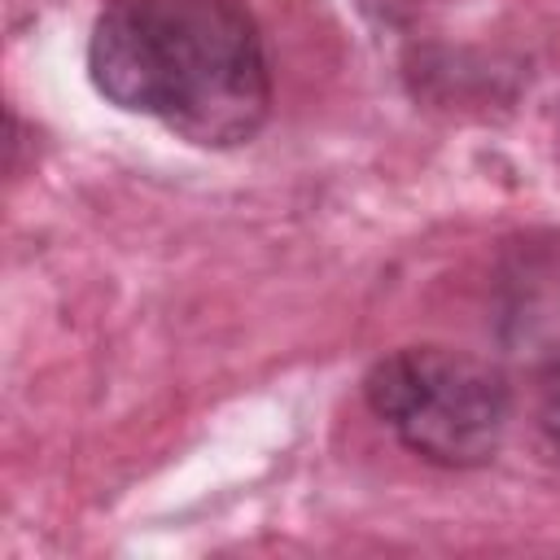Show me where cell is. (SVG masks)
Instances as JSON below:
<instances>
[{"mask_svg":"<svg viewBox=\"0 0 560 560\" xmlns=\"http://www.w3.org/2000/svg\"><path fill=\"white\" fill-rule=\"evenodd\" d=\"M105 101L201 149H232L271 114V66L241 0H109L88 39Z\"/></svg>","mask_w":560,"mask_h":560,"instance_id":"obj_1","label":"cell"},{"mask_svg":"<svg viewBox=\"0 0 560 560\" xmlns=\"http://www.w3.org/2000/svg\"><path fill=\"white\" fill-rule=\"evenodd\" d=\"M372 416L429 464H486L508 429V381L499 368L451 346H402L363 381Z\"/></svg>","mask_w":560,"mask_h":560,"instance_id":"obj_2","label":"cell"},{"mask_svg":"<svg viewBox=\"0 0 560 560\" xmlns=\"http://www.w3.org/2000/svg\"><path fill=\"white\" fill-rule=\"evenodd\" d=\"M538 424H542V433H547V442L560 451V359H556V368L547 372V381H542V402H538Z\"/></svg>","mask_w":560,"mask_h":560,"instance_id":"obj_3","label":"cell"}]
</instances>
